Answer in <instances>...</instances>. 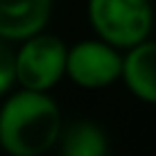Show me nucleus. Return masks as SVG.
Masks as SVG:
<instances>
[{
	"mask_svg": "<svg viewBox=\"0 0 156 156\" xmlns=\"http://www.w3.org/2000/svg\"><path fill=\"white\" fill-rule=\"evenodd\" d=\"M127 50L120 79L138 100L156 104V41L145 39Z\"/></svg>",
	"mask_w": 156,
	"mask_h": 156,
	"instance_id": "6",
	"label": "nucleus"
},
{
	"mask_svg": "<svg viewBox=\"0 0 156 156\" xmlns=\"http://www.w3.org/2000/svg\"><path fill=\"white\" fill-rule=\"evenodd\" d=\"M66 75L82 88H104L122 75V55L106 41H82L66 50Z\"/></svg>",
	"mask_w": 156,
	"mask_h": 156,
	"instance_id": "4",
	"label": "nucleus"
},
{
	"mask_svg": "<svg viewBox=\"0 0 156 156\" xmlns=\"http://www.w3.org/2000/svg\"><path fill=\"white\" fill-rule=\"evenodd\" d=\"M52 14V0H0V39L23 41L43 32Z\"/></svg>",
	"mask_w": 156,
	"mask_h": 156,
	"instance_id": "5",
	"label": "nucleus"
},
{
	"mask_svg": "<svg viewBox=\"0 0 156 156\" xmlns=\"http://www.w3.org/2000/svg\"><path fill=\"white\" fill-rule=\"evenodd\" d=\"M61 156H106L109 154V140L104 131L88 120H79L70 125L61 133Z\"/></svg>",
	"mask_w": 156,
	"mask_h": 156,
	"instance_id": "7",
	"label": "nucleus"
},
{
	"mask_svg": "<svg viewBox=\"0 0 156 156\" xmlns=\"http://www.w3.org/2000/svg\"><path fill=\"white\" fill-rule=\"evenodd\" d=\"M66 50L61 39L50 34H32L23 39L14 55V75L20 88L48 93L66 75Z\"/></svg>",
	"mask_w": 156,
	"mask_h": 156,
	"instance_id": "3",
	"label": "nucleus"
},
{
	"mask_svg": "<svg viewBox=\"0 0 156 156\" xmlns=\"http://www.w3.org/2000/svg\"><path fill=\"white\" fill-rule=\"evenodd\" d=\"M61 111L48 93L25 90L9 95L0 109V147L9 156H43L59 143Z\"/></svg>",
	"mask_w": 156,
	"mask_h": 156,
	"instance_id": "1",
	"label": "nucleus"
},
{
	"mask_svg": "<svg viewBox=\"0 0 156 156\" xmlns=\"http://www.w3.org/2000/svg\"><path fill=\"white\" fill-rule=\"evenodd\" d=\"M16 84L14 75V52H9L7 45L0 43V98L9 93V88Z\"/></svg>",
	"mask_w": 156,
	"mask_h": 156,
	"instance_id": "8",
	"label": "nucleus"
},
{
	"mask_svg": "<svg viewBox=\"0 0 156 156\" xmlns=\"http://www.w3.org/2000/svg\"><path fill=\"white\" fill-rule=\"evenodd\" d=\"M88 20L102 41L131 48L149 39L154 9L149 0H88Z\"/></svg>",
	"mask_w": 156,
	"mask_h": 156,
	"instance_id": "2",
	"label": "nucleus"
}]
</instances>
